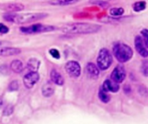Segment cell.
<instances>
[{
  "mask_svg": "<svg viewBox=\"0 0 148 124\" xmlns=\"http://www.w3.org/2000/svg\"><path fill=\"white\" fill-rule=\"evenodd\" d=\"M55 91V86L54 84L51 81H47L42 86V94L43 97L49 98L51 95H53Z\"/></svg>",
  "mask_w": 148,
  "mask_h": 124,
  "instance_id": "7c38bea8",
  "label": "cell"
},
{
  "mask_svg": "<svg viewBox=\"0 0 148 124\" xmlns=\"http://www.w3.org/2000/svg\"><path fill=\"white\" fill-rule=\"evenodd\" d=\"M76 0H69V1H65V0H56V1H50L49 2V4L55 5V6H66V5H71L74 3H76Z\"/></svg>",
  "mask_w": 148,
  "mask_h": 124,
  "instance_id": "ac0fdd59",
  "label": "cell"
},
{
  "mask_svg": "<svg viewBox=\"0 0 148 124\" xmlns=\"http://www.w3.org/2000/svg\"><path fill=\"white\" fill-rule=\"evenodd\" d=\"M50 81L57 85H62L64 84V79L62 74L55 69H53L50 73Z\"/></svg>",
  "mask_w": 148,
  "mask_h": 124,
  "instance_id": "4fadbf2b",
  "label": "cell"
},
{
  "mask_svg": "<svg viewBox=\"0 0 148 124\" xmlns=\"http://www.w3.org/2000/svg\"><path fill=\"white\" fill-rule=\"evenodd\" d=\"M98 95H99L100 100H101V102H103L104 104H108V103L110 101V96H109V94H108L107 91H105L101 87L100 90H99Z\"/></svg>",
  "mask_w": 148,
  "mask_h": 124,
  "instance_id": "d6986e66",
  "label": "cell"
},
{
  "mask_svg": "<svg viewBox=\"0 0 148 124\" xmlns=\"http://www.w3.org/2000/svg\"><path fill=\"white\" fill-rule=\"evenodd\" d=\"M10 69L16 73H20L23 70V66L21 60H14L10 63Z\"/></svg>",
  "mask_w": 148,
  "mask_h": 124,
  "instance_id": "e0dca14e",
  "label": "cell"
},
{
  "mask_svg": "<svg viewBox=\"0 0 148 124\" xmlns=\"http://www.w3.org/2000/svg\"><path fill=\"white\" fill-rule=\"evenodd\" d=\"M48 16L46 13H25V14H6L3 16V18L10 22L22 24L35 22L37 20L43 19Z\"/></svg>",
  "mask_w": 148,
  "mask_h": 124,
  "instance_id": "7a4b0ae2",
  "label": "cell"
},
{
  "mask_svg": "<svg viewBox=\"0 0 148 124\" xmlns=\"http://www.w3.org/2000/svg\"><path fill=\"white\" fill-rule=\"evenodd\" d=\"M3 44H4V42H3V41H0V47H1V46H3Z\"/></svg>",
  "mask_w": 148,
  "mask_h": 124,
  "instance_id": "f546056e",
  "label": "cell"
},
{
  "mask_svg": "<svg viewBox=\"0 0 148 124\" xmlns=\"http://www.w3.org/2000/svg\"><path fill=\"white\" fill-rule=\"evenodd\" d=\"M125 78H126V71L124 67L121 66H117L111 73V80L118 85L123 82Z\"/></svg>",
  "mask_w": 148,
  "mask_h": 124,
  "instance_id": "52a82bcc",
  "label": "cell"
},
{
  "mask_svg": "<svg viewBox=\"0 0 148 124\" xmlns=\"http://www.w3.org/2000/svg\"><path fill=\"white\" fill-rule=\"evenodd\" d=\"M3 99H2V98H0V108L3 106Z\"/></svg>",
  "mask_w": 148,
  "mask_h": 124,
  "instance_id": "f1b7e54d",
  "label": "cell"
},
{
  "mask_svg": "<svg viewBox=\"0 0 148 124\" xmlns=\"http://www.w3.org/2000/svg\"><path fill=\"white\" fill-rule=\"evenodd\" d=\"M13 110H14V108L12 105H8L3 111V115L5 116V117H8L10 115H11L13 113Z\"/></svg>",
  "mask_w": 148,
  "mask_h": 124,
  "instance_id": "603a6c76",
  "label": "cell"
},
{
  "mask_svg": "<svg viewBox=\"0 0 148 124\" xmlns=\"http://www.w3.org/2000/svg\"><path fill=\"white\" fill-rule=\"evenodd\" d=\"M19 88V84L17 80H13L10 85H9V91H17Z\"/></svg>",
  "mask_w": 148,
  "mask_h": 124,
  "instance_id": "7402d4cb",
  "label": "cell"
},
{
  "mask_svg": "<svg viewBox=\"0 0 148 124\" xmlns=\"http://www.w3.org/2000/svg\"><path fill=\"white\" fill-rule=\"evenodd\" d=\"M40 66V60L36 58H31L28 60L27 63V68L29 70V72H37Z\"/></svg>",
  "mask_w": 148,
  "mask_h": 124,
  "instance_id": "2e32d148",
  "label": "cell"
},
{
  "mask_svg": "<svg viewBox=\"0 0 148 124\" xmlns=\"http://www.w3.org/2000/svg\"><path fill=\"white\" fill-rule=\"evenodd\" d=\"M49 53L50 55H51L53 58H55V59H59V58H60V53H59V51H58L57 49H56V48L50 49V50L49 51Z\"/></svg>",
  "mask_w": 148,
  "mask_h": 124,
  "instance_id": "484cf974",
  "label": "cell"
},
{
  "mask_svg": "<svg viewBox=\"0 0 148 124\" xmlns=\"http://www.w3.org/2000/svg\"><path fill=\"white\" fill-rule=\"evenodd\" d=\"M61 30L63 33L69 35H87L97 33L101 30V26L88 22H75L63 25L61 28Z\"/></svg>",
  "mask_w": 148,
  "mask_h": 124,
  "instance_id": "6da1fadb",
  "label": "cell"
},
{
  "mask_svg": "<svg viewBox=\"0 0 148 124\" xmlns=\"http://www.w3.org/2000/svg\"><path fill=\"white\" fill-rule=\"evenodd\" d=\"M141 37H143V38H142L143 42H144L145 46L147 47V28H144V29L141 30Z\"/></svg>",
  "mask_w": 148,
  "mask_h": 124,
  "instance_id": "cb8c5ba5",
  "label": "cell"
},
{
  "mask_svg": "<svg viewBox=\"0 0 148 124\" xmlns=\"http://www.w3.org/2000/svg\"><path fill=\"white\" fill-rule=\"evenodd\" d=\"M21 53V50L16 47H3L0 50L1 56H13Z\"/></svg>",
  "mask_w": 148,
  "mask_h": 124,
  "instance_id": "5bb4252c",
  "label": "cell"
},
{
  "mask_svg": "<svg viewBox=\"0 0 148 124\" xmlns=\"http://www.w3.org/2000/svg\"><path fill=\"white\" fill-rule=\"evenodd\" d=\"M39 74L37 72H29V73H27L24 77H23V84L25 85L26 88L30 89L32 88L36 83H37V81L39 80Z\"/></svg>",
  "mask_w": 148,
  "mask_h": 124,
  "instance_id": "ba28073f",
  "label": "cell"
},
{
  "mask_svg": "<svg viewBox=\"0 0 148 124\" xmlns=\"http://www.w3.org/2000/svg\"><path fill=\"white\" fill-rule=\"evenodd\" d=\"M9 28L3 23H0V34H7L9 32Z\"/></svg>",
  "mask_w": 148,
  "mask_h": 124,
  "instance_id": "83f0119b",
  "label": "cell"
},
{
  "mask_svg": "<svg viewBox=\"0 0 148 124\" xmlns=\"http://www.w3.org/2000/svg\"><path fill=\"white\" fill-rule=\"evenodd\" d=\"M65 70L72 78H78L81 75V66L75 60L68 61L65 65Z\"/></svg>",
  "mask_w": 148,
  "mask_h": 124,
  "instance_id": "8992f818",
  "label": "cell"
},
{
  "mask_svg": "<svg viewBox=\"0 0 148 124\" xmlns=\"http://www.w3.org/2000/svg\"><path fill=\"white\" fill-rule=\"evenodd\" d=\"M87 72H88V75L93 79H97L98 76H99V69H98V67L95 64H93L91 62L88 63V65H87Z\"/></svg>",
  "mask_w": 148,
  "mask_h": 124,
  "instance_id": "9a60e30c",
  "label": "cell"
},
{
  "mask_svg": "<svg viewBox=\"0 0 148 124\" xmlns=\"http://www.w3.org/2000/svg\"><path fill=\"white\" fill-rule=\"evenodd\" d=\"M147 60H144V61H143V64H142V66H141V71H142L144 76H146V77L147 76Z\"/></svg>",
  "mask_w": 148,
  "mask_h": 124,
  "instance_id": "4316f807",
  "label": "cell"
},
{
  "mask_svg": "<svg viewBox=\"0 0 148 124\" xmlns=\"http://www.w3.org/2000/svg\"><path fill=\"white\" fill-rule=\"evenodd\" d=\"M134 44H135V48H136L137 52L140 54V55H141L144 58H147L148 56L147 49V47L145 46L142 37L140 35H137L135 37Z\"/></svg>",
  "mask_w": 148,
  "mask_h": 124,
  "instance_id": "30bf717a",
  "label": "cell"
},
{
  "mask_svg": "<svg viewBox=\"0 0 148 124\" xmlns=\"http://www.w3.org/2000/svg\"><path fill=\"white\" fill-rule=\"evenodd\" d=\"M124 14L123 8H112L110 9V15L113 16H121Z\"/></svg>",
  "mask_w": 148,
  "mask_h": 124,
  "instance_id": "44dd1931",
  "label": "cell"
},
{
  "mask_svg": "<svg viewBox=\"0 0 148 124\" xmlns=\"http://www.w3.org/2000/svg\"><path fill=\"white\" fill-rule=\"evenodd\" d=\"M113 51H114V57L121 63L127 62L128 60H130L132 59L133 54H134L133 49L129 46H127L124 43L115 44L113 48Z\"/></svg>",
  "mask_w": 148,
  "mask_h": 124,
  "instance_id": "3957f363",
  "label": "cell"
},
{
  "mask_svg": "<svg viewBox=\"0 0 148 124\" xmlns=\"http://www.w3.org/2000/svg\"><path fill=\"white\" fill-rule=\"evenodd\" d=\"M0 9L8 12H16L23 10L24 9V5L20 3H0Z\"/></svg>",
  "mask_w": 148,
  "mask_h": 124,
  "instance_id": "9c48e42d",
  "label": "cell"
},
{
  "mask_svg": "<svg viewBox=\"0 0 148 124\" xmlns=\"http://www.w3.org/2000/svg\"><path fill=\"white\" fill-rule=\"evenodd\" d=\"M91 3L97 4V5H99V6H101L102 8H108L109 6V3H108L106 1H93V2H91Z\"/></svg>",
  "mask_w": 148,
  "mask_h": 124,
  "instance_id": "d4e9b609",
  "label": "cell"
},
{
  "mask_svg": "<svg viewBox=\"0 0 148 124\" xmlns=\"http://www.w3.org/2000/svg\"><path fill=\"white\" fill-rule=\"evenodd\" d=\"M56 28L55 26L36 23V24H33V25H30L28 27H21L20 31L23 34L33 35V34H40V33H44V32L54 31Z\"/></svg>",
  "mask_w": 148,
  "mask_h": 124,
  "instance_id": "277c9868",
  "label": "cell"
},
{
  "mask_svg": "<svg viewBox=\"0 0 148 124\" xmlns=\"http://www.w3.org/2000/svg\"><path fill=\"white\" fill-rule=\"evenodd\" d=\"M113 62V57L110 52L107 48H101L99 52L97 57V66L98 69L105 71L110 67Z\"/></svg>",
  "mask_w": 148,
  "mask_h": 124,
  "instance_id": "5b68a950",
  "label": "cell"
},
{
  "mask_svg": "<svg viewBox=\"0 0 148 124\" xmlns=\"http://www.w3.org/2000/svg\"><path fill=\"white\" fill-rule=\"evenodd\" d=\"M101 88L107 92H108V91H110V92H117L120 90V85L118 84H116L115 82L112 81L111 79H106L104 81Z\"/></svg>",
  "mask_w": 148,
  "mask_h": 124,
  "instance_id": "8fae6325",
  "label": "cell"
},
{
  "mask_svg": "<svg viewBox=\"0 0 148 124\" xmlns=\"http://www.w3.org/2000/svg\"><path fill=\"white\" fill-rule=\"evenodd\" d=\"M146 7H147V3H146L145 1L136 2V3H134V5H133L134 10L136 11V12H139V11H141V10L145 9Z\"/></svg>",
  "mask_w": 148,
  "mask_h": 124,
  "instance_id": "ffe728a7",
  "label": "cell"
}]
</instances>
